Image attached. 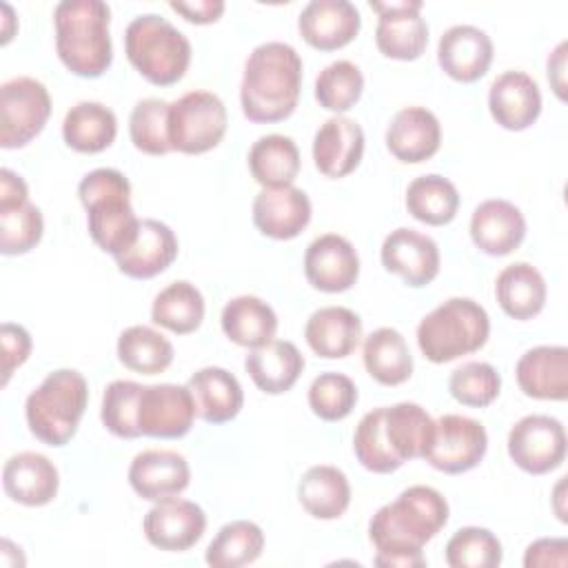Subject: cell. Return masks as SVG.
<instances>
[{
    "mask_svg": "<svg viewBox=\"0 0 568 568\" xmlns=\"http://www.w3.org/2000/svg\"><path fill=\"white\" fill-rule=\"evenodd\" d=\"M448 521L446 497L430 486H408L384 504L368 521V539L375 546V566L424 568V544Z\"/></svg>",
    "mask_w": 568,
    "mask_h": 568,
    "instance_id": "1",
    "label": "cell"
},
{
    "mask_svg": "<svg viewBox=\"0 0 568 568\" xmlns=\"http://www.w3.org/2000/svg\"><path fill=\"white\" fill-rule=\"evenodd\" d=\"M302 58L280 40L257 44L246 62L240 84L242 113L257 124L286 120L300 100Z\"/></svg>",
    "mask_w": 568,
    "mask_h": 568,
    "instance_id": "2",
    "label": "cell"
},
{
    "mask_svg": "<svg viewBox=\"0 0 568 568\" xmlns=\"http://www.w3.org/2000/svg\"><path fill=\"white\" fill-rule=\"evenodd\" d=\"M111 9L102 0H62L53 9L55 51L80 78H100L113 60Z\"/></svg>",
    "mask_w": 568,
    "mask_h": 568,
    "instance_id": "3",
    "label": "cell"
},
{
    "mask_svg": "<svg viewBox=\"0 0 568 568\" xmlns=\"http://www.w3.org/2000/svg\"><path fill=\"white\" fill-rule=\"evenodd\" d=\"M78 195L87 209L91 240L109 255L124 253L138 237L140 217L131 206V184L118 169H93L80 184Z\"/></svg>",
    "mask_w": 568,
    "mask_h": 568,
    "instance_id": "4",
    "label": "cell"
},
{
    "mask_svg": "<svg viewBox=\"0 0 568 568\" xmlns=\"http://www.w3.org/2000/svg\"><path fill=\"white\" fill-rule=\"evenodd\" d=\"M89 404V384L73 368L49 373L42 384L29 393L24 417L31 435L47 446H64L78 430Z\"/></svg>",
    "mask_w": 568,
    "mask_h": 568,
    "instance_id": "5",
    "label": "cell"
},
{
    "mask_svg": "<svg viewBox=\"0 0 568 568\" xmlns=\"http://www.w3.org/2000/svg\"><path fill=\"white\" fill-rule=\"evenodd\" d=\"M124 51L138 73L155 87H171L191 64V42L158 13H142L126 24Z\"/></svg>",
    "mask_w": 568,
    "mask_h": 568,
    "instance_id": "6",
    "label": "cell"
},
{
    "mask_svg": "<svg viewBox=\"0 0 568 568\" xmlns=\"http://www.w3.org/2000/svg\"><path fill=\"white\" fill-rule=\"evenodd\" d=\"M490 335L486 308L470 297H450L417 326V346L433 364H446L479 351Z\"/></svg>",
    "mask_w": 568,
    "mask_h": 568,
    "instance_id": "7",
    "label": "cell"
},
{
    "mask_svg": "<svg viewBox=\"0 0 568 568\" xmlns=\"http://www.w3.org/2000/svg\"><path fill=\"white\" fill-rule=\"evenodd\" d=\"M229 115L220 95L195 89L169 104L171 151L200 155L215 149L226 133Z\"/></svg>",
    "mask_w": 568,
    "mask_h": 568,
    "instance_id": "8",
    "label": "cell"
},
{
    "mask_svg": "<svg viewBox=\"0 0 568 568\" xmlns=\"http://www.w3.org/2000/svg\"><path fill=\"white\" fill-rule=\"evenodd\" d=\"M51 115V95L47 87L31 78L18 75L0 87V146L22 149L44 129Z\"/></svg>",
    "mask_w": 568,
    "mask_h": 568,
    "instance_id": "9",
    "label": "cell"
},
{
    "mask_svg": "<svg viewBox=\"0 0 568 568\" xmlns=\"http://www.w3.org/2000/svg\"><path fill=\"white\" fill-rule=\"evenodd\" d=\"M488 450V433L481 422L448 413L435 422V435L424 459L442 473L459 475L479 466Z\"/></svg>",
    "mask_w": 568,
    "mask_h": 568,
    "instance_id": "10",
    "label": "cell"
},
{
    "mask_svg": "<svg viewBox=\"0 0 568 568\" xmlns=\"http://www.w3.org/2000/svg\"><path fill=\"white\" fill-rule=\"evenodd\" d=\"M508 455L524 473L546 475L566 459V430L557 417L526 415L508 433Z\"/></svg>",
    "mask_w": 568,
    "mask_h": 568,
    "instance_id": "11",
    "label": "cell"
},
{
    "mask_svg": "<svg viewBox=\"0 0 568 568\" xmlns=\"http://www.w3.org/2000/svg\"><path fill=\"white\" fill-rule=\"evenodd\" d=\"M195 402L182 384H142L138 397V428L144 437H184L195 419Z\"/></svg>",
    "mask_w": 568,
    "mask_h": 568,
    "instance_id": "12",
    "label": "cell"
},
{
    "mask_svg": "<svg viewBox=\"0 0 568 568\" xmlns=\"http://www.w3.org/2000/svg\"><path fill=\"white\" fill-rule=\"evenodd\" d=\"M377 11L375 44L382 55L393 60H417L428 44V24L419 16L422 0H397V2H368Z\"/></svg>",
    "mask_w": 568,
    "mask_h": 568,
    "instance_id": "13",
    "label": "cell"
},
{
    "mask_svg": "<svg viewBox=\"0 0 568 568\" xmlns=\"http://www.w3.org/2000/svg\"><path fill=\"white\" fill-rule=\"evenodd\" d=\"M142 530L151 546L166 552H184L202 539L206 530V515L195 501L169 497L155 501V506L144 515Z\"/></svg>",
    "mask_w": 568,
    "mask_h": 568,
    "instance_id": "14",
    "label": "cell"
},
{
    "mask_svg": "<svg viewBox=\"0 0 568 568\" xmlns=\"http://www.w3.org/2000/svg\"><path fill=\"white\" fill-rule=\"evenodd\" d=\"M379 257L386 271L399 275L413 288L430 284L442 264L437 242L430 235L408 226H399L384 237Z\"/></svg>",
    "mask_w": 568,
    "mask_h": 568,
    "instance_id": "15",
    "label": "cell"
},
{
    "mask_svg": "<svg viewBox=\"0 0 568 568\" xmlns=\"http://www.w3.org/2000/svg\"><path fill=\"white\" fill-rule=\"evenodd\" d=\"M304 275L308 284L322 293L348 291L359 277L355 246L337 233L315 237L304 253Z\"/></svg>",
    "mask_w": 568,
    "mask_h": 568,
    "instance_id": "16",
    "label": "cell"
},
{
    "mask_svg": "<svg viewBox=\"0 0 568 568\" xmlns=\"http://www.w3.org/2000/svg\"><path fill=\"white\" fill-rule=\"evenodd\" d=\"M191 481V468L182 453L166 448H149L133 457L129 466V484L142 499L162 501L178 497Z\"/></svg>",
    "mask_w": 568,
    "mask_h": 568,
    "instance_id": "17",
    "label": "cell"
},
{
    "mask_svg": "<svg viewBox=\"0 0 568 568\" xmlns=\"http://www.w3.org/2000/svg\"><path fill=\"white\" fill-rule=\"evenodd\" d=\"M362 18L348 0H311L297 16V31L317 51L346 47L359 33Z\"/></svg>",
    "mask_w": 568,
    "mask_h": 568,
    "instance_id": "18",
    "label": "cell"
},
{
    "mask_svg": "<svg viewBox=\"0 0 568 568\" xmlns=\"http://www.w3.org/2000/svg\"><path fill=\"white\" fill-rule=\"evenodd\" d=\"M437 62L448 78L475 82L493 62V40L475 24H453L437 42Z\"/></svg>",
    "mask_w": 568,
    "mask_h": 568,
    "instance_id": "19",
    "label": "cell"
},
{
    "mask_svg": "<svg viewBox=\"0 0 568 568\" xmlns=\"http://www.w3.org/2000/svg\"><path fill=\"white\" fill-rule=\"evenodd\" d=\"M488 111L508 131L532 126L541 113V91L526 71H504L488 89Z\"/></svg>",
    "mask_w": 568,
    "mask_h": 568,
    "instance_id": "20",
    "label": "cell"
},
{
    "mask_svg": "<svg viewBox=\"0 0 568 568\" xmlns=\"http://www.w3.org/2000/svg\"><path fill=\"white\" fill-rule=\"evenodd\" d=\"M313 206L308 195L297 186L262 189L253 200L255 229L273 240H293L311 222Z\"/></svg>",
    "mask_w": 568,
    "mask_h": 568,
    "instance_id": "21",
    "label": "cell"
},
{
    "mask_svg": "<svg viewBox=\"0 0 568 568\" xmlns=\"http://www.w3.org/2000/svg\"><path fill=\"white\" fill-rule=\"evenodd\" d=\"M364 129L346 115L328 118L313 138V160L322 175L346 178L364 155Z\"/></svg>",
    "mask_w": 568,
    "mask_h": 568,
    "instance_id": "22",
    "label": "cell"
},
{
    "mask_svg": "<svg viewBox=\"0 0 568 568\" xmlns=\"http://www.w3.org/2000/svg\"><path fill=\"white\" fill-rule=\"evenodd\" d=\"M524 237L526 217L508 200H484L470 215V240L486 255H508L519 248Z\"/></svg>",
    "mask_w": 568,
    "mask_h": 568,
    "instance_id": "23",
    "label": "cell"
},
{
    "mask_svg": "<svg viewBox=\"0 0 568 568\" xmlns=\"http://www.w3.org/2000/svg\"><path fill=\"white\" fill-rule=\"evenodd\" d=\"M442 144V124L426 106H406L395 113L386 129L388 151L404 164L430 160Z\"/></svg>",
    "mask_w": 568,
    "mask_h": 568,
    "instance_id": "24",
    "label": "cell"
},
{
    "mask_svg": "<svg viewBox=\"0 0 568 568\" xmlns=\"http://www.w3.org/2000/svg\"><path fill=\"white\" fill-rule=\"evenodd\" d=\"M515 377L526 397L564 402L568 397V348L555 344L528 348L517 359Z\"/></svg>",
    "mask_w": 568,
    "mask_h": 568,
    "instance_id": "25",
    "label": "cell"
},
{
    "mask_svg": "<svg viewBox=\"0 0 568 568\" xmlns=\"http://www.w3.org/2000/svg\"><path fill=\"white\" fill-rule=\"evenodd\" d=\"M60 475L53 462L40 453L11 455L2 468V488L9 499L22 506H44L58 495Z\"/></svg>",
    "mask_w": 568,
    "mask_h": 568,
    "instance_id": "26",
    "label": "cell"
},
{
    "mask_svg": "<svg viewBox=\"0 0 568 568\" xmlns=\"http://www.w3.org/2000/svg\"><path fill=\"white\" fill-rule=\"evenodd\" d=\"M178 257V237L160 220L146 217L140 220V231L135 242L120 255H115V264L120 273L133 280H149L166 271Z\"/></svg>",
    "mask_w": 568,
    "mask_h": 568,
    "instance_id": "27",
    "label": "cell"
},
{
    "mask_svg": "<svg viewBox=\"0 0 568 568\" xmlns=\"http://www.w3.org/2000/svg\"><path fill=\"white\" fill-rule=\"evenodd\" d=\"M304 337L315 355L344 359L359 346L362 320L346 306H322L306 320Z\"/></svg>",
    "mask_w": 568,
    "mask_h": 568,
    "instance_id": "28",
    "label": "cell"
},
{
    "mask_svg": "<svg viewBox=\"0 0 568 568\" xmlns=\"http://www.w3.org/2000/svg\"><path fill=\"white\" fill-rule=\"evenodd\" d=\"M244 368L253 384L266 395H282L295 386L304 371V355L288 339H271L244 359Z\"/></svg>",
    "mask_w": 568,
    "mask_h": 568,
    "instance_id": "29",
    "label": "cell"
},
{
    "mask_svg": "<svg viewBox=\"0 0 568 568\" xmlns=\"http://www.w3.org/2000/svg\"><path fill=\"white\" fill-rule=\"evenodd\" d=\"M195 413L206 424H224L237 417L244 404V390L233 373L220 366H204L186 382Z\"/></svg>",
    "mask_w": 568,
    "mask_h": 568,
    "instance_id": "30",
    "label": "cell"
},
{
    "mask_svg": "<svg viewBox=\"0 0 568 568\" xmlns=\"http://www.w3.org/2000/svg\"><path fill=\"white\" fill-rule=\"evenodd\" d=\"M495 297L501 311L519 322L532 320L544 311L548 288L544 275L528 262L504 266L495 280Z\"/></svg>",
    "mask_w": 568,
    "mask_h": 568,
    "instance_id": "31",
    "label": "cell"
},
{
    "mask_svg": "<svg viewBox=\"0 0 568 568\" xmlns=\"http://www.w3.org/2000/svg\"><path fill=\"white\" fill-rule=\"evenodd\" d=\"M384 435L399 462L424 459L435 435V419L415 402L384 406Z\"/></svg>",
    "mask_w": 568,
    "mask_h": 568,
    "instance_id": "32",
    "label": "cell"
},
{
    "mask_svg": "<svg viewBox=\"0 0 568 568\" xmlns=\"http://www.w3.org/2000/svg\"><path fill=\"white\" fill-rule=\"evenodd\" d=\"M297 499L311 517L326 521L337 519L351 504L348 477L331 464L311 466L297 484Z\"/></svg>",
    "mask_w": 568,
    "mask_h": 568,
    "instance_id": "33",
    "label": "cell"
},
{
    "mask_svg": "<svg viewBox=\"0 0 568 568\" xmlns=\"http://www.w3.org/2000/svg\"><path fill=\"white\" fill-rule=\"evenodd\" d=\"M220 324L224 335L244 348H257L275 337L277 315L255 295H237L222 308Z\"/></svg>",
    "mask_w": 568,
    "mask_h": 568,
    "instance_id": "34",
    "label": "cell"
},
{
    "mask_svg": "<svg viewBox=\"0 0 568 568\" xmlns=\"http://www.w3.org/2000/svg\"><path fill=\"white\" fill-rule=\"evenodd\" d=\"M115 135V113L102 102L82 100L67 111L62 122V138L78 153H100L113 144Z\"/></svg>",
    "mask_w": 568,
    "mask_h": 568,
    "instance_id": "35",
    "label": "cell"
},
{
    "mask_svg": "<svg viewBox=\"0 0 568 568\" xmlns=\"http://www.w3.org/2000/svg\"><path fill=\"white\" fill-rule=\"evenodd\" d=\"M366 373L382 386H399L413 375V355L404 335L390 326L373 331L362 348Z\"/></svg>",
    "mask_w": 568,
    "mask_h": 568,
    "instance_id": "36",
    "label": "cell"
},
{
    "mask_svg": "<svg viewBox=\"0 0 568 568\" xmlns=\"http://www.w3.org/2000/svg\"><path fill=\"white\" fill-rule=\"evenodd\" d=\"M248 171L264 189L291 186L300 173V149L288 135H262L248 149Z\"/></svg>",
    "mask_w": 568,
    "mask_h": 568,
    "instance_id": "37",
    "label": "cell"
},
{
    "mask_svg": "<svg viewBox=\"0 0 568 568\" xmlns=\"http://www.w3.org/2000/svg\"><path fill=\"white\" fill-rule=\"evenodd\" d=\"M204 308L200 288L186 280H178L155 295L151 304V322L171 333L189 335L200 328Z\"/></svg>",
    "mask_w": 568,
    "mask_h": 568,
    "instance_id": "38",
    "label": "cell"
},
{
    "mask_svg": "<svg viewBox=\"0 0 568 568\" xmlns=\"http://www.w3.org/2000/svg\"><path fill=\"white\" fill-rule=\"evenodd\" d=\"M406 209L415 220L428 226H444L457 215V186L439 173L419 175L406 189Z\"/></svg>",
    "mask_w": 568,
    "mask_h": 568,
    "instance_id": "39",
    "label": "cell"
},
{
    "mask_svg": "<svg viewBox=\"0 0 568 568\" xmlns=\"http://www.w3.org/2000/svg\"><path fill=\"white\" fill-rule=\"evenodd\" d=\"M118 359L133 373L158 375L173 362V344L155 328L135 324L118 337Z\"/></svg>",
    "mask_w": 568,
    "mask_h": 568,
    "instance_id": "40",
    "label": "cell"
},
{
    "mask_svg": "<svg viewBox=\"0 0 568 568\" xmlns=\"http://www.w3.org/2000/svg\"><path fill=\"white\" fill-rule=\"evenodd\" d=\"M264 550V532L255 521L235 519L224 524L206 548V564L213 568H240L253 564Z\"/></svg>",
    "mask_w": 568,
    "mask_h": 568,
    "instance_id": "41",
    "label": "cell"
},
{
    "mask_svg": "<svg viewBox=\"0 0 568 568\" xmlns=\"http://www.w3.org/2000/svg\"><path fill=\"white\" fill-rule=\"evenodd\" d=\"M364 91V75L351 60H335L326 64L315 78V100L322 109L344 113L353 109Z\"/></svg>",
    "mask_w": 568,
    "mask_h": 568,
    "instance_id": "42",
    "label": "cell"
},
{
    "mask_svg": "<svg viewBox=\"0 0 568 568\" xmlns=\"http://www.w3.org/2000/svg\"><path fill=\"white\" fill-rule=\"evenodd\" d=\"M353 450L357 462L371 473L388 475L402 468L404 462L397 459L384 435V406L368 410L359 419L353 435Z\"/></svg>",
    "mask_w": 568,
    "mask_h": 568,
    "instance_id": "43",
    "label": "cell"
},
{
    "mask_svg": "<svg viewBox=\"0 0 568 568\" xmlns=\"http://www.w3.org/2000/svg\"><path fill=\"white\" fill-rule=\"evenodd\" d=\"M169 104L160 98L140 100L129 118V135L138 151L146 155H166L169 142Z\"/></svg>",
    "mask_w": 568,
    "mask_h": 568,
    "instance_id": "44",
    "label": "cell"
},
{
    "mask_svg": "<svg viewBox=\"0 0 568 568\" xmlns=\"http://www.w3.org/2000/svg\"><path fill=\"white\" fill-rule=\"evenodd\" d=\"M501 557V541L479 526L459 528L446 544V564L450 568H495Z\"/></svg>",
    "mask_w": 568,
    "mask_h": 568,
    "instance_id": "45",
    "label": "cell"
},
{
    "mask_svg": "<svg viewBox=\"0 0 568 568\" xmlns=\"http://www.w3.org/2000/svg\"><path fill=\"white\" fill-rule=\"evenodd\" d=\"M355 382L335 371L320 373L308 386V406L324 422H339L348 417L357 404Z\"/></svg>",
    "mask_w": 568,
    "mask_h": 568,
    "instance_id": "46",
    "label": "cell"
},
{
    "mask_svg": "<svg viewBox=\"0 0 568 568\" xmlns=\"http://www.w3.org/2000/svg\"><path fill=\"white\" fill-rule=\"evenodd\" d=\"M44 233L42 211L22 202L16 206L0 209V253L2 255H22L36 248Z\"/></svg>",
    "mask_w": 568,
    "mask_h": 568,
    "instance_id": "47",
    "label": "cell"
},
{
    "mask_svg": "<svg viewBox=\"0 0 568 568\" xmlns=\"http://www.w3.org/2000/svg\"><path fill=\"white\" fill-rule=\"evenodd\" d=\"M142 384L131 379H115L104 388L100 419L104 428L120 439L140 437L138 428V397Z\"/></svg>",
    "mask_w": 568,
    "mask_h": 568,
    "instance_id": "48",
    "label": "cell"
},
{
    "mask_svg": "<svg viewBox=\"0 0 568 568\" xmlns=\"http://www.w3.org/2000/svg\"><path fill=\"white\" fill-rule=\"evenodd\" d=\"M501 390V377L488 362H466L457 366L448 377V393L455 402L484 408L497 399Z\"/></svg>",
    "mask_w": 568,
    "mask_h": 568,
    "instance_id": "49",
    "label": "cell"
},
{
    "mask_svg": "<svg viewBox=\"0 0 568 568\" xmlns=\"http://www.w3.org/2000/svg\"><path fill=\"white\" fill-rule=\"evenodd\" d=\"M0 344H2V386H7L13 371L29 359L33 344H31L29 331L13 322L2 324Z\"/></svg>",
    "mask_w": 568,
    "mask_h": 568,
    "instance_id": "50",
    "label": "cell"
},
{
    "mask_svg": "<svg viewBox=\"0 0 568 568\" xmlns=\"http://www.w3.org/2000/svg\"><path fill=\"white\" fill-rule=\"evenodd\" d=\"M568 564V539L564 537H541L535 539L524 555L526 568H564Z\"/></svg>",
    "mask_w": 568,
    "mask_h": 568,
    "instance_id": "51",
    "label": "cell"
},
{
    "mask_svg": "<svg viewBox=\"0 0 568 568\" xmlns=\"http://www.w3.org/2000/svg\"><path fill=\"white\" fill-rule=\"evenodd\" d=\"M169 7L178 11L186 22L211 24L220 20L226 4L222 0H195V2H169Z\"/></svg>",
    "mask_w": 568,
    "mask_h": 568,
    "instance_id": "52",
    "label": "cell"
},
{
    "mask_svg": "<svg viewBox=\"0 0 568 568\" xmlns=\"http://www.w3.org/2000/svg\"><path fill=\"white\" fill-rule=\"evenodd\" d=\"M29 202L27 182L11 169H0V209Z\"/></svg>",
    "mask_w": 568,
    "mask_h": 568,
    "instance_id": "53",
    "label": "cell"
},
{
    "mask_svg": "<svg viewBox=\"0 0 568 568\" xmlns=\"http://www.w3.org/2000/svg\"><path fill=\"white\" fill-rule=\"evenodd\" d=\"M566 51H568V42L561 40L552 53L548 55V82L552 84V91L557 93L559 100H566Z\"/></svg>",
    "mask_w": 568,
    "mask_h": 568,
    "instance_id": "54",
    "label": "cell"
},
{
    "mask_svg": "<svg viewBox=\"0 0 568 568\" xmlns=\"http://www.w3.org/2000/svg\"><path fill=\"white\" fill-rule=\"evenodd\" d=\"M2 11H4V29H2V44H7L11 38H13V9L9 4H2Z\"/></svg>",
    "mask_w": 568,
    "mask_h": 568,
    "instance_id": "55",
    "label": "cell"
},
{
    "mask_svg": "<svg viewBox=\"0 0 568 568\" xmlns=\"http://www.w3.org/2000/svg\"><path fill=\"white\" fill-rule=\"evenodd\" d=\"M564 486H566V477H561V479H559V484L555 486V513H557V517H559L561 521H566V510H564V506H561Z\"/></svg>",
    "mask_w": 568,
    "mask_h": 568,
    "instance_id": "56",
    "label": "cell"
}]
</instances>
